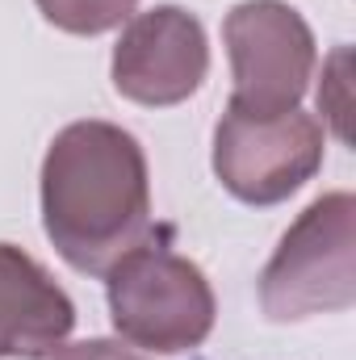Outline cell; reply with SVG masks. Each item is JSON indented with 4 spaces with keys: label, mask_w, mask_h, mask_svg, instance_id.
Here are the masks:
<instances>
[{
    "label": "cell",
    "mask_w": 356,
    "mask_h": 360,
    "mask_svg": "<svg viewBox=\"0 0 356 360\" xmlns=\"http://www.w3.org/2000/svg\"><path fill=\"white\" fill-rule=\"evenodd\" d=\"M344 68H348V46H340V51L331 55L327 80L319 84V113L331 117L340 143H348V126H344V117H348V80H344Z\"/></svg>",
    "instance_id": "9"
},
{
    "label": "cell",
    "mask_w": 356,
    "mask_h": 360,
    "mask_svg": "<svg viewBox=\"0 0 356 360\" xmlns=\"http://www.w3.org/2000/svg\"><path fill=\"white\" fill-rule=\"evenodd\" d=\"M42 231L89 276H105L151 235L147 155L130 130L89 117L51 139L42 160Z\"/></svg>",
    "instance_id": "1"
},
{
    "label": "cell",
    "mask_w": 356,
    "mask_h": 360,
    "mask_svg": "<svg viewBox=\"0 0 356 360\" xmlns=\"http://www.w3.org/2000/svg\"><path fill=\"white\" fill-rule=\"evenodd\" d=\"M222 42L231 59L227 109L276 117L302 105L310 89L319 51L306 17L285 0H243L222 21Z\"/></svg>",
    "instance_id": "4"
},
{
    "label": "cell",
    "mask_w": 356,
    "mask_h": 360,
    "mask_svg": "<svg viewBox=\"0 0 356 360\" xmlns=\"http://www.w3.org/2000/svg\"><path fill=\"white\" fill-rule=\"evenodd\" d=\"M323 168V126L302 113L252 117L227 109L214 130V176L243 205H281Z\"/></svg>",
    "instance_id": "5"
},
{
    "label": "cell",
    "mask_w": 356,
    "mask_h": 360,
    "mask_svg": "<svg viewBox=\"0 0 356 360\" xmlns=\"http://www.w3.org/2000/svg\"><path fill=\"white\" fill-rule=\"evenodd\" d=\"M76 327L72 297L30 252L0 243V360H46Z\"/></svg>",
    "instance_id": "7"
},
{
    "label": "cell",
    "mask_w": 356,
    "mask_h": 360,
    "mask_svg": "<svg viewBox=\"0 0 356 360\" xmlns=\"http://www.w3.org/2000/svg\"><path fill=\"white\" fill-rule=\"evenodd\" d=\"M34 4L55 30L76 34V38L109 34V30L126 25L139 8V0H34Z\"/></svg>",
    "instance_id": "8"
},
{
    "label": "cell",
    "mask_w": 356,
    "mask_h": 360,
    "mask_svg": "<svg viewBox=\"0 0 356 360\" xmlns=\"http://www.w3.org/2000/svg\"><path fill=\"white\" fill-rule=\"evenodd\" d=\"M105 302L122 344L160 356L201 348L218 314L205 272L151 235L105 272Z\"/></svg>",
    "instance_id": "2"
},
{
    "label": "cell",
    "mask_w": 356,
    "mask_h": 360,
    "mask_svg": "<svg viewBox=\"0 0 356 360\" xmlns=\"http://www.w3.org/2000/svg\"><path fill=\"white\" fill-rule=\"evenodd\" d=\"M356 306V197L323 193L281 235L260 272L268 323H302Z\"/></svg>",
    "instance_id": "3"
},
{
    "label": "cell",
    "mask_w": 356,
    "mask_h": 360,
    "mask_svg": "<svg viewBox=\"0 0 356 360\" xmlns=\"http://www.w3.org/2000/svg\"><path fill=\"white\" fill-rule=\"evenodd\" d=\"M109 76L126 101L147 109L189 101L210 76L205 25L180 4H155L147 13H134L122 25Z\"/></svg>",
    "instance_id": "6"
},
{
    "label": "cell",
    "mask_w": 356,
    "mask_h": 360,
    "mask_svg": "<svg viewBox=\"0 0 356 360\" xmlns=\"http://www.w3.org/2000/svg\"><path fill=\"white\" fill-rule=\"evenodd\" d=\"M46 360H147L139 356L130 344L122 340H80V344H63L55 348Z\"/></svg>",
    "instance_id": "10"
}]
</instances>
